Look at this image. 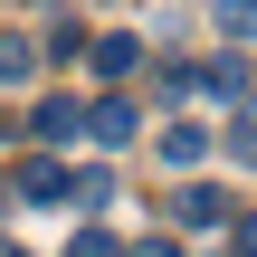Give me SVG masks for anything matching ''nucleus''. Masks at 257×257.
I'll list each match as a JSON object with an SVG mask.
<instances>
[{
	"mask_svg": "<svg viewBox=\"0 0 257 257\" xmlns=\"http://www.w3.org/2000/svg\"><path fill=\"white\" fill-rule=\"evenodd\" d=\"M76 124H86L95 143H134V124H143V114H134V95H95V105H86Z\"/></svg>",
	"mask_w": 257,
	"mask_h": 257,
	"instance_id": "nucleus-1",
	"label": "nucleus"
},
{
	"mask_svg": "<svg viewBox=\"0 0 257 257\" xmlns=\"http://www.w3.org/2000/svg\"><path fill=\"white\" fill-rule=\"evenodd\" d=\"M0 191H19V200H67V162H48V153H29Z\"/></svg>",
	"mask_w": 257,
	"mask_h": 257,
	"instance_id": "nucleus-2",
	"label": "nucleus"
},
{
	"mask_svg": "<svg viewBox=\"0 0 257 257\" xmlns=\"http://www.w3.org/2000/svg\"><path fill=\"white\" fill-rule=\"evenodd\" d=\"M248 86V57H210V67H181V95H238Z\"/></svg>",
	"mask_w": 257,
	"mask_h": 257,
	"instance_id": "nucleus-3",
	"label": "nucleus"
},
{
	"mask_svg": "<svg viewBox=\"0 0 257 257\" xmlns=\"http://www.w3.org/2000/svg\"><path fill=\"white\" fill-rule=\"evenodd\" d=\"M162 162H172V172H200V162H210V134H200V124H162Z\"/></svg>",
	"mask_w": 257,
	"mask_h": 257,
	"instance_id": "nucleus-4",
	"label": "nucleus"
},
{
	"mask_svg": "<svg viewBox=\"0 0 257 257\" xmlns=\"http://www.w3.org/2000/svg\"><path fill=\"white\" fill-rule=\"evenodd\" d=\"M172 210H181V229H219V219H229V191H210V181H191V191H181Z\"/></svg>",
	"mask_w": 257,
	"mask_h": 257,
	"instance_id": "nucleus-5",
	"label": "nucleus"
},
{
	"mask_svg": "<svg viewBox=\"0 0 257 257\" xmlns=\"http://www.w3.org/2000/svg\"><path fill=\"white\" fill-rule=\"evenodd\" d=\"M86 67H95V76H134V67H143V48H134V38H95V48H86Z\"/></svg>",
	"mask_w": 257,
	"mask_h": 257,
	"instance_id": "nucleus-6",
	"label": "nucleus"
},
{
	"mask_svg": "<svg viewBox=\"0 0 257 257\" xmlns=\"http://www.w3.org/2000/svg\"><path fill=\"white\" fill-rule=\"evenodd\" d=\"M29 134H48V143H67V134H76V95H48V105H38V124H29Z\"/></svg>",
	"mask_w": 257,
	"mask_h": 257,
	"instance_id": "nucleus-7",
	"label": "nucleus"
},
{
	"mask_svg": "<svg viewBox=\"0 0 257 257\" xmlns=\"http://www.w3.org/2000/svg\"><path fill=\"white\" fill-rule=\"evenodd\" d=\"M29 67H38V48L29 38H0V86H29Z\"/></svg>",
	"mask_w": 257,
	"mask_h": 257,
	"instance_id": "nucleus-8",
	"label": "nucleus"
},
{
	"mask_svg": "<svg viewBox=\"0 0 257 257\" xmlns=\"http://www.w3.org/2000/svg\"><path fill=\"white\" fill-rule=\"evenodd\" d=\"M105 191H114V181H105V172H67V200H76V210H95V200H105Z\"/></svg>",
	"mask_w": 257,
	"mask_h": 257,
	"instance_id": "nucleus-9",
	"label": "nucleus"
},
{
	"mask_svg": "<svg viewBox=\"0 0 257 257\" xmlns=\"http://www.w3.org/2000/svg\"><path fill=\"white\" fill-rule=\"evenodd\" d=\"M219 29L229 38H257V0H219Z\"/></svg>",
	"mask_w": 257,
	"mask_h": 257,
	"instance_id": "nucleus-10",
	"label": "nucleus"
},
{
	"mask_svg": "<svg viewBox=\"0 0 257 257\" xmlns=\"http://www.w3.org/2000/svg\"><path fill=\"white\" fill-rule=\"evenodd\" d=\"M229 143H238V162H257V105H238V124H229Z\"/></svg>",
	"mask_w": 257,
	"mask_h": 257,
	"instance_id": "nucleus-11",
	"label": "nucleus"
},
{
	"mask_svg": "<svg viewBox=\"0 0 257 257\" xmlns=\"http://www.w3.org/2000/svg\"><path fill=\"white\" fill-rule=\"evenodd\" d=\"M67 257H124V248H114L105 229H76V248H67Z\"/></svg>",
	"mask_w": 257,
	"mask_h": 257,
	"instance_id": "nucleus-12",
	"label": "nucleus"
},
{
	"mask_svg": "<svg viewBox=\"0 0 257 257\" xmlns=\"http://www.w3.org/2000/svg\"><path fill=\"white\" fill-rule=\"evenodd\" d=\"M124 257H181V248H172V238H143V248H124Z\"/></svg>",
	"mask_w": 257,
	"mask_h": 257,
	"instance_id": "nucleus-13",
	"label": "nucleus"
},
{
	"mask_svg": "<svg viewBox=\"0 0 257 257\" xmlns=\"http://www.w3.org/2000/svg\"><path fill=\"white\" fill-rule=\"evenodd\" d=\"M238 257H257V210H248V219H238Z\"/></svg>",
	"mask_w": 257,
	"mask_h": 257,
	"instance_id": "nucleus-14",
	"label": "nucleus"
},
{
	"mask_svg": "<svg viewBox=\"0 0 257 257\" xmlns=\"http://www.w3.org/2000/svg\"><path fill=\"white\" fill-rule=\"evenodd\" d=\"M0 257H19V248H10V238H0Z\"/></svg>",
	"mask_w": 257,
	"mask_h": 257,
	"instance_id": "nucleus-15",
	"label": "nucleus"
}]
</instances>
